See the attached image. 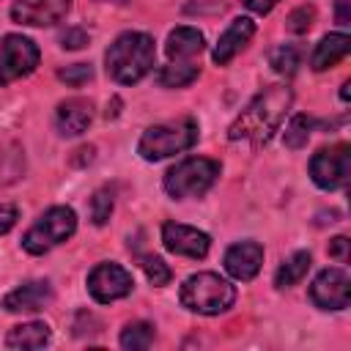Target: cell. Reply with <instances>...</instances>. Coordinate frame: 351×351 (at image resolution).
<instances>
[{"instance_id":"1","label":"cell","mask_w":351,"mask_h":351,"mask_svg":"<svg viewBox=\"0 0 351 351\" xmlns=\"http://www.w3.org/2000/svg\"><path fill=\"white\" fill-rule=\"evenodd\" d=\"M293 101V93L288 85H271L261 90L230 123L228 137L230 140H250L252 148H261L282 123L288 107Z\"/></svg>"},{"instance_id":"2","label":"cell","mask_w":351,"mask_h":351,"mask_svg":"<svg viewBox=\"0 0 351 351\" xmlns=\"http://www.w3.org/2000/svg\"><path fill=\"white\" fill-rule=\"evenodd\" d=\"M154 38L148 33H121L107 55H104V63H107V74L121 82V85H132V82H140L151 69H154Z\"/></svg>"},{"instance_id":"3","label":"cell","mask_w":351,"mask_h":351,"mask_svg":"<svg viewBox=\"0 0 351 351\" xmlns=\"http://www.w3.org/2000/svg\"><path fill=\"white\" fill-rule=\"evenodd\" d=\"M233 302H236V288L214 271L192 274L181 285V304L200 315H219Z\"/></svg>"},{"instance_id":"4","label":"cell","mask_w":351,"mask_h":351,"mask_svg":"<svg viewBox=\"0 0 351 351\" xmlns=\"http://www.w3.org/2000/svg\"><path fill=\"white\" fill-rule=\"evenodd\" d=\"M195 143H197V123L192 118H181V121H170V123L145 129L137 143V151L145 162H159L173 154L189 151Z\"/></svg>"},{"instance_id":"5","label":"cell","mask_w":351,"mask_h":351,"mask_svg":"<svg viewBox=\"0 0 351 351\" xmlns=\"http://www.w3.org/2000/svg\"><path fill=\"white\" fill-rule=\"evenodd\" d=\"M219 176V162L206 156H189L167 170L165 176V192L176 200L184 197H200L206 195Z\"/></svg>"},{"instance_id":"6","label":"cell","mask_w":351,"mask_h":351,"mask_svg":"<svg viewBox=\"0 0 351 351\" xmlns=\"http://www.w3.org/2000/svg\"><path fill=\"white\" fill-rule=\"evenodd\" d=\"M77 230V217L69 206H52L47 208L38 222L22 236V247L30 255H44L52 247L63 244L66 239H71V233Z\"/></svg>"},{"instance_id":"7","label":"cell","mask_w":351,"mask_h":351,"mask_svg":"<svg viewBox=\"0 0 351 351\" xmlns=\"http://www.w3.org/2000/svg\"><path fill=\"white\" fill-rule=\"evenodd\" d=\"M36 66L38 47L19 33H8L0 44V85H11L14 80L27 77Z\"/></svg>"},{"instance_id":"8","label":"cell","mask_w":351,"mask_h":351,"mask_svg":"<svg viewBox=\"0 0 351 351\" xmlns=\"http://www.w3.org/2000/svg\"><path fill=\"white\" fill-rule=\"evenodd\" d=\"M310 176L321 189H340L351 178V148L346 143L321 148L310 159Z\"/></svg>"},{"instance_id":"9","label":"cell","mask_w":351,"mask_h":351,"mask_svg":"<svg viewBox=\"0 0 351 351\" xmlns=\"http://www.w3.org/2000/svg\"><path fill=\"white\" fill-rule=\"evenodd\" d=\"M132 285H134L132 274L123 266H118V263H99L88 274V291L101 304L129 296L132 293Z\"/></svg>"},{"instance_id":"10","label":"cell","mask_w":351,"mask_h":351,"mask_svg":"<svg viewBox=\"0 0 351 351\" xmlns=\"http://www.w3.org/2000/svg\"><path fill=\"white\" fill-rule=\"evenodd\" d=\"M310 299L321 310H343L351 302V277L343 269H324L313 285Z\"/></svg>"},{"instance_id":"11","label":"cell","mask_w":351,"mask_h":351,"mask_svg":"<svg viewBox=\"0 0 351 351\" xmlns=\"http://www.w3.org/2000/svg\"><path fill=\"white\" fill-rule=\"evenodd\" d=\"M71 8V0H16L11 8L14 22L27 27H49L58 25Z\"/></svg>"},{"instance_id":"12","label":"cell","mask_w":351,"mask_h":351,"mask_svg":"<svg viewBox=\"0 0 351 351\" xmlns=\"http://www.w3.org/2000/svg\"><path fill=\"white\" fill-rule=\"evenodd\" d=\"M162 241L170 252L186 255V258H206V252L211 247V239L203 230L181 225V222H165L162 225Z\"/></svg>"},{"instance_id":"13","label":"cell","mask_w":351,"mask_h":351,"mask_svg":"<svg viewBox=\"0 0 351 351\" xmlns=\"http://www.w3.org/2000/svg\"><path fill=\"white\" fill-rule=\"evenodd\" d=\"M49 302H52V285L47 280H30L3 296V307L8 313H38Z\"/></svg>"},{"instance_id":"14","label":"cell","mask_w":351,"mask_h":351,"mask_svg":"<svg viewBox=\"0 0 351 351\" xmlns=\"http://www.w3.org/2000/svg\"><path fill=\"white\" fill-rule=\"evenodd\" d=\"M93 121V101L90 99H82V96H74V99H66L58 104V112H55V123H58V132L66 134V137H77L82 134Z\"/></svg>"},{"instance_id":"15","label":"cell","mask_w":351,"mask_h":351,"mask_svg":"<svg viewBox=\"0 0 351 351\" xmlns=\"http://www.w3.org/2000/svg\"><path fill=\"white\" fill-rule=\"evenodd\" d=\"M261 263H263V247L258 241H239L225 252V269L236 280H252L261 271Z\"/></svg>"},{"instance_id":"16","label":"cell","mask_w":351,"mask_h":351,"mask_svg":"<svg viewBox=\"0 0 351 351\" xmlns=\"http://www.w3.org/2000/svg\"><path fill=\"white\" fill-rule=\"evenodd\" d=\"M252 36H255V22H252L250 16H239V19H233V22L228 25V30L219 36L217 47H214V63L225 66L228 60H233V58L250 44Z\"/></svg>"},{"instance_id":"17","label":"cell","mask_w":351,"mask_h":351,"mask_svg":"<svg viewBox=\"0 0 351 351\" xmlns=\"http://www.w3.org/2000/svg\"><path fill=\"white\" fill-rule=\"evenodd\" d=\"M348 52H351V38L346 33H329V36H324L318 41V47H315V52L310 58V66L315 71H324V69L340 63Z\"/></svg>"},{"instance_id":"18","label":"cell","mask_w":351,"mask_h":351,"mask_svg":"<svg viewBox=\"0 0 351 351\" xmlns=\"http://www.w3.org/2000/svg\"><path fill=\"white\" fill-rule=\"evenodd\" d=\"M203 33L195 30V27H176L170 36H167V55L170 60H192L195 55L203 52Z\"/></svg>"},{"instance_id":"19","label":"cell","mask_w":351,"mask_h":351,"mask_svg":"<svg viewBox=\"0 0 351 351\" xmlns=\"http://www.w3.org/2000/svg\"><path fill=\"white\" fill-rule=\"evenodd\" d=\"M49 343V326L44 321H30V324H19L5 335V346L8 348H19V351H33V348H44Z\"/></svg>"},{"instance_id":"20","label":"cell","mask_w":351,"mask_h":351,"mask_svg":"<svg viewBox=\"0 0 351 351\" xmlns=\"http://www.w3.org/2000/svg\"><path fill=\"white\" fill-rule=\"evenodd\" d=\"M310 263H313V261H310V252H304V250L293 252V255L285 258L282 266L277 269V274H274V285H277V288H291V285H296V282L307 274Z\"/></svg>"},{"instance_id":"21","label":"cell","mask_w":351,"mask_h":351,"mask_svg":"<svg viewBox=\"0 0 351 351\" xmlns=\"http://www.w3.org/2000/svg\"><path fill=\"white\" fill-rule=\"evenodd\" d=\"M154 343V326L148 321H132L121 332V346L126 351H145Z\"/></svg>"},{"instance_id":"22","label":"cell","mask_w":351,"mask_h":351,"mask_svg":"<svg viewBox=\"0 0 351 351\" xmlns=\"http://www.w3.org/2000/svg\"><path fill=\"white\" fill-rule=\"evenodd\" d=\"M195 77H197V66H192L189 60H176V63L165 66L156 80H159L162 88H184V85H189Z\"/></svg>"},{"instance_id":"23","label":"cell","mask_w":351,"mask_h":351,"mask_svg":"<svg viewBox=\"0 0 351 351\" xmlns=\"http://www.w3.org/2000/svg\"><path fill=\"white\" fill-rule=\"evenodd\" d=\"M299 60H302V55H299V49H296L293 44H280V47H274L271 55H269L271 69H274L277 74H285V77H291V74L299 69Z\"/></svg>"},{"instance_id":"24","label":"cell","mask_w":351,"mask_h":351,"mask_svg":"<svg viewBox=\"0 0 351 351\" xmlns=\"http://www.w3.org/2000/svg\"><path fill=\"white\" fill-rule=\"evenodd\" d=\"M310 132H313V121L307 118V115H296V118H291V123L285 126V145L288 148H302V145H307V140H310Z\"/></svg>"},{"instance_id":"25","label":"cell","mask_w":351,"mask_h":351,"mask_svg":"<svg viewBox=\"0 0 351 351\" xmlns=\"http://www.w3.org/2000/svg\"><path fill=\"white\" fill-rule=\"evenodd\" d=\"M112 203H115V197H112L110 186H101V189L93 192V197H90V219H93V225H104L110 219Z\"/></svg>"},{"instance_id":"26","label":"cell","mask_w":351,"mask_h":351,"mask_svg":"<svg viewBox=\"0 0 351 351\" xmlns=\"http://www.w3.org/2000/svg\"><path fill=\"white\" fill-rule=\"evenodd\" d=\"M143 271H145V277H148V282L151 285H167L170 282V266L162 261V258H156V255H145L143 258Z\"/></svg>"},{"instance_id":"27","label":"cell","mask_w":351,"mask_h":351,"mask_svg":"<svg viewBox=\"0 0 351 351\" xmlns=\"http://www.w3.org/2000/svg\"><path fill=\"white\" fill-rule=\"evenodd\" d=\"M313 22H315V8H313V5H299V8H293V11L288 14L285 27H288L291 33L302 36V33H307V30L313 27Z\"/></svg>"},{"instance_id":"28","label":"cell","mask_w":351,"mask_h":351,"mask_svg":"<svg viewBox=\"0 0 351 351\" xmlns=\"http://www.w3.org/2000/svg\"><path fill=\"white\" fill-rule=\"evenodd\" d=\"M58 77H60L66 85L80 88V85H85V82L93 77V69H90V63H74V66L60 69V71H58Z\"/></svg>"},{"instance_id":"29","label":"cell","mask_w":351,"mask_h":351,"mask_svg":"<svg viewBox=\"0 0 351 351\" xmlns=\"http://www.w3.org/2000/svg\"><path fill=\"white\" fill-rule=\"evenodd\" d=\"M228 8L225 0H189L184 5L186 14H222Z\"/></svg>"},{"instance_id":"30","label":"cell","mask_w":351,"mask_h":351,"mask_svg":"<svg viewBox=\"0 0 351 351\" xmlns=\"http://www.w3.org/2000/svg\"><path fill=\"white\" fill-rule=\"evenodd\" d=\"M88 44V33L82 27H66L60 33V47L63 49H82Z\"/></svg>"},{"instance_id":"31","label":"cell","mask_w":351,"mask_h":351,"mask_svg":"<svg viewBox=\"0 0 351 351\" xmlns=\"http://www.w3.org/2000/svg\"><path fill=\"white\" fill-rule=\"evenodd\" d=\"M348 247H351V241L346 239V236H337V239H332L329 241V258H335V261H340V263H346L348 261Z\"/></svg>"},{"instance_id":"32","label":"cell","mask_w":351,"mask_h":351,"mask_svg":"<svg viewBox=\"0 0 351 351\" xmlns=\"http://www.w3.org/2000/svg\"><path fill=\"white\" fill-rule=\"evenodd\" d=\"M16 225V208L8 203H0V233H8Z\"/></svg>"},{"instance_id":"33","label":"cell","mask_w":351,"mask_h":351,"mask_svg":"<svg viewBox=\"0 0 351 351\" xmlns=\"http://www.w3.org/2000/svg\"><path fill=\"white\" fill-rule=\"evenodd\" d=\"M277 3H280V0H244V5H247L250 11H255V14H269Z\"/></svg>"},{"instance_id":"34","label":"cell","mask_w":351,"mask_h":351,"mask_svg":"<svg viewBox=\"0 0 351 351\" xmlns=\"http://www.w3.org/2000/svg\"><path fill=\"white\" fill-rule=\"evenodd\" d=\"M335 16H337L340 25H348V22H351V0H337Z\"/></svg>"},{"instance_id":"35","label":"cell","mask_w":351,"mask_h":351,"mask_svg":"<svg viewBox=\"0 0 351 351\" xmlns=\"http://www.w3.org/2000/svg\"><path fill=\"white\" fill-rule=\"evenodd\" d=\"M77 154H80V156H74V159H71L74 165H85V162H93V145H85V148H80Z\"/></svg>"},{"instance_id":"36","label":"cell","mask_w":351,"mask_h":351,"mask_svg":"<svg viewBox=\"0 0 351 351\" xmlns=\"http://www.w3.org/2000/svg\"><path fill=\"white\" fill-rule=\"evenodd\" d=\"M348 88H351V82L346 80V82H343V88H340V99H343V101H348V93H351Z\"/></svg>"}]
</instances>
